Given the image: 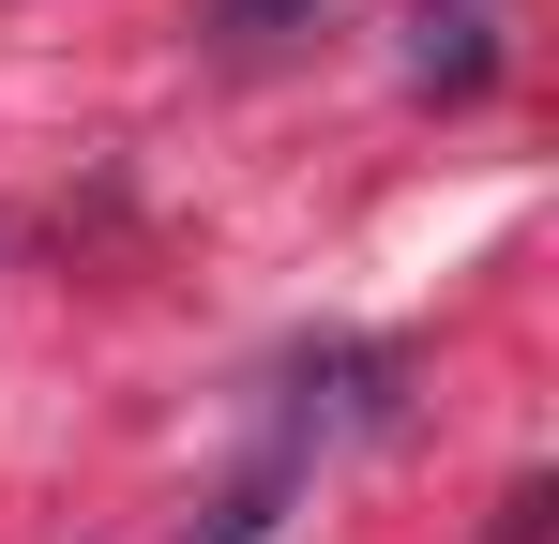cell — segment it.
<instances>
[{
  "label": "cell",
  "instance_id": "6da1fadb",
  "mask_svg": "<svg viewBox=\"0 0 559 544\" xmlns=\"http://www.w3.org/2000/svg\"><path fill=\"white\" fill-rule=\"evenodd\" d=\"M287 15H318V0H212V31H242V46H273Z\"/></svg>",
  "mask_w": 559,
  "mask_h": 544
},
{
  "label": "cell",
  "instance_id": "7a4b0ae2",
  "mask_svg": "<svg viewBox=\"0 0 559 544\" xmlns=\"http://www.w3.org/2000/svg\"><path fill=\"white\" fill-rule=\"evenodd\" d=\"M424 15H439V0H424Z\"/></svg>",
  "mask_w": 559,
  "mask_h": 544
}]
</instances>
